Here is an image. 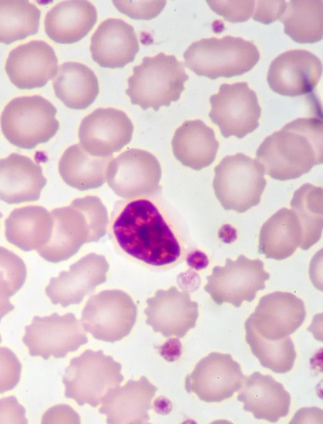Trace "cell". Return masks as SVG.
Masks as SVG:
<instances>
[{
  "mask_svg": "<svg viewBox=\"0 0 323 424\" xmlns=\"http://www.w3.org/2000/svg\"><path fill=\"white\" fill-rule=\"evenodd\" d=\"M21 364L10 349L0 347V393L14 388L21 378Z\"/></svg>",
  "mask_w": 323,
  "mask_h": 424,
  "instance_id": "8d00e7d4",
  "label": "cell"
},
{
  "mask_svg": "<svg viewBox=\"0 0 323 424\" xmlns=\"http://www.w3.org/2000/svg\"><path fill=\"white\" fill-rule=\"evenodd\" d=\"M322 187L305 183L293 194L291 210L295 213L302 229L300 248L307 250L321 238L323 227Z\"/></svg>",
  "mask_w": 323,
  "mask_h": 424,
  "instance_id": "1f68e13d",
  "label": "cell"
},
{
  "mask_svg": "<svg viewBox=\"0 0 323 424\" xmlns=\"http://www.w3.org/2000/svg\"><path fill=\"white\" fill-rule=\"evenodd\" d=\"M53 226L51 213L41 206L14 210L5 220L7 241L24 251L38 250L50 239Z\"/></svg>",
  "mask_w": 323,
  "mask_h": 424,
  "instance_id": "4316f807",
  "label": "cell"
},
{
  "mask_svg": "<svg viewBox=\"0 0 323 424\" xmlns=\"http://www.w3.org/2000/svg\"><path fill=\"white\" fill-rule=\"evenodd\" d=\"M109 263L103 255L90 253L72 264L68 271L51 278L46 293L52 303L65 308L80 303L85 296L107 280Z\"/></svg>",
  "mask_w": 323,
  "mask_h": 424,
  "instance_id": "e0dca14e",
  "label": "cell"
},
{
  "mask_svg": "<svg viewBox=\"0 0 323 424\" xmlns=\"http://www.w3.org/2000/svg\"><path fill=\"white\" fill-rule=\"evenodd\" d=\"M237 399L258 420L277 423L289 413L291 397L283 385L258 371L245 377Z\"/></svg>",
  "mask_w": 323,
  "mask_h": 424,
  "instance_id": "603a6c76",
  "label": "cell"
},
{
  "mask_svg": "<svg viewBox=\"0 0 323 424\" xmlns=\"http://www.w3.org/2000/svg\"><path fill=\"white\" fill-rule=\"evenodd\" d=\"M302 241V229L295 213L281 208L262 226L259 252L268 259L282 260L292 256Z\"/></svg>",
  "mask_w": 323,
  "mask_h": 424,
  "instance_id": "f1b7e54d",
  "label": "cell"
},
{
  "mask_svg": "<svg viewBox=\"0 0 323 424\" xmlns=\"http://www.w3.org/2000/svg\"><path fill=\"white\" fill-rule=\"evenodd\" d=\"M188 79L183 62L174 55L159 53L144 57L134 67L133 74L127 79L126 94L132 104L144 110L152 108L157 111L180 98Z\"/></svg>",
  "mask_w": 323,
  "mask_h": 424,
  "instance_id": "3957f363",
  "label": "cell"
},
{
  "mask_svg": "<svg viewBox=\"0 0 323 424\" xmlns=\"http://www.w3.org/2000/svg\"><path fill=\"white\" fill-rule=\"evenodd\" d=\"M122 364L102 350L87 349L71 359L63 376L65 396L79 406L89 404L95 408L107 391L124 380Z\"/></svg>",
  "mask_w": 323,
  "mask_h": 424,
  "instance_id": "52a82bcc",
  "label": "cell"
},
{
  "mask_svg": "<svg viewBox=\"0 0 323 424\" xmlns=\"http://www.w3.org/2000/svg\"><path fill=\"white\" fill-rule=\"evenodd\" d=\"M115 6L132 18L150 20L157 16L166 1H112Z\"/></svg>",
  "mask_w": 323,
  "mask_h": 424,
  "instance_id": "f35d334b",
  "label": "cell"
},
{
  "mask_svg": "<svg viewBox=\"0 0 323 424\" xmlns=\"http://www.w3.org/2000/svg\"><path fill=\"white\" fill-rule=\"evenodd\" d=\"M146 303V324L164 337L183 338L196 327L198 304L191 300L186 291H179L174 286L159 289Z\"/></svg>",
  "mask_w": 323,
  "mask_h": 424,
  "instance_id": "2e32d148",
  "label": "cell"
},
{
  "mask_svg": "<svg viewBox=\"0 0 323 424\" xmlns=\"http://www.w3.org/2000/svg\"><path fill=\"white\" fill-rule=\"evenodd\" d=\"M209 101V118L224 138H242L259 126L261 108L256 93L247 82L222 84Z\"/></svg>",
  "mask_w": 323,
  "mask_h": 424,
  "instance_id": "30bf717a",
  "label": "cell"
},
{
  "mask_svg": "<svg viewBox=\"0 0 323 424\" xmlns=\"http://www.w3.org/2000/svg\"><path fill=\"white\" fill-rule=\"evenodd\" d=\"M157 388L145 377L129 380L107 391L100 402L99 412L107 423H147L149 411Z\"/></svg>",
  "mask_w": 323,
  "mask_h": 424,
  "instance_id": "44dd1931",
  "label": "cell"
},
{
  "mask_svg": "<svg viewBox=\"0 0 323 424\" xmlns=\"http://www.w3.org/2000/svg\"><path fill=\"white\" fill-rule=\"evenodd\" d=\"M22 340L31 356L44 359L50 357L63 358L88 342L79 320L71 312L35 316L32 322L26 326Z\"/></svg>",
  "mask_w": 323,
  "mask_h": 424,
  "instance_id": "8fae6325",
  "label": "cell"
},
{
  "mask_svg": "<svg viewBox=\"0 0 323 424\" xmlns=\"http://www.w3.org/2000/svg\"><path fill=\"white\" fill-rule=\"evenodd\" d=\"M137 315V305L127 293L105 290L89 298L82 311L81 322L95 339L115 342L130 333Z\"/></svg>",
  "mask_w": 323,
  "mask_h": 424,
  "instance_id": "ba28073f",
  "label": "cell"
},
{
  "mask_svg": "<svg viewBox=\"0 0 323 424\" xmlns=\"http://www.w3.org/2000/svg\"><path fill=\"white\" fill-rule=\"evenodd\" d=\"M5 69L10 81L18 88L42 87L55 75L58 59L50 45L34 40L11 50Z\"/></svg>",
  "mask_w": 323,
  "mask_h": 424,
  "instance_id": "d6986e66",
  "label": "cell"
},
{
  "mask_svg": "<svg viewBox=\"0 0 323 424\" xmlns=\"http://www.w3.org/2000/svg\"><path fill=\"white\" fill-rule=\"evenodd\" d=\"M26 274L24 261L12 251L0 246V322L14 309L10 298L23 286Z\"/></svg>",
  "mask_w": 323,
  "mask_h": 424,
  "instance_id": "e575fe53",
  "label": "cell"
},
{
  "mask_svg": "<svg viewBox=\"0 0 323 424\" xmlns=\"http://www.w3.org/2000/svg\"><path fill=\"white\" fill-rule=\"evenodd\" d=\"M84 213L92 232L94 242L98 241L107 232V210L102 200L96 196L88 195L72 201Z\"/></svg>",
  "mask_w": 323,
  "mask_h": 424,
  "instance_id": "d590c367",
  "label": "cell"
},
{
  "mask_svg": "<svg viewBox=\"0 0 323 424\" xmlns=\"http://www.w3.org/2000/svg\"><path fill=\"white\" fill-rule=\"evenodd\" d=\"M139 49L134 28L120 18L102 21L91 37L90 52L103 67H123L132 62Z\"/></svg>",
  "mask_w": 323,
  "mask_h": 424,
  "instance_id": "7402d4cb",
  "label": "cell"
},
{
  "mask_svg": "<svg viewBox=\"0 0 323 424\" xmlns=\"http://www.w3.org/2000/svg\"><path fill=\"white\" fill-rule=\"evenodd\" d=\"M111 228L120 248L147 265L168 266L181 256L179 239L157 205L147 197L121 205Z\"/></svg>",
  "mask_w": 323,
  "mask_h": 424,
  "instance_id": "6da1fadb",
  "label": "cell"
},
{
  "mask_svg": "<svg viewBox=\"0 0 323 424\" xmlns=\"http://www.w3.org/2000/svg\"><path fill=\"white\" fill-rule=\"evenodd\" d=\"M46 183L41 166L30 158L14 153L0 159V200L5 202L38 200Z\"/></svg>",
  "mask_w": 323,
  "mask_h": 424,
  "instance_id": "cb8c5ba5",
  "label": "cell"
},
{
  "mask_svg": "<svg viewBox=\"0 0 323 424\" xmlns=\"http://www.w3.org/2000/svg\"><path fill=\"white\" fill-rule=\"evenodd\" d=\"M133 130V124L124 112L98 108L82 120L78 137L80 146L89 154L106 158L131 141Z\"/></svg>",
  "mask_w": 323,
  "mask_h": 424,
  "instance_id": "5bb4252c",
  "label": "cell"
},
{
  "mask_svg": "<svg viewBox=\"0 0 323 424\" xmlns=\"http://www.w3.org/2000/svg\"><path fill=\"white\" fill-rule=\"evenodd\" d=\"M1 342V335H0V342Z\"/></svg>",
  "mask_w": 323,
  "mask_h": 424,
  "instance_id": "f6af8a7d",
  "label": "cell"
},
{
  "mask_svg": "<svg viewBox=\"0 0 323 424\" xmlns=\"http://www.w3.org/2000/svg\"><path fill=\"white\" fill-rule=\"evenodd\" d=\"M2 217V214L0 212V219Z\"/></svg>",
  "mask_w": 323,
  "mask_h": 424,
  "instance_id": "ee69618b",
  "label": "cell"
},
{
  "mask_svg": "<svg viewBox=\"0 0 323 424\" xmlns=\"http://www.w3.org/2000/svg\"><path fill=\"white\" fill-rule=\"evenodd\" d=\"M186 66L211 80L231 77L250 70L259 61L257 46L240 37L208 38L191 43L184 53Z\"/></svg>",
  "mask_w": 323,
  "mask_h": 424,
  "instance_id": "277c9868",
  "label": "cell"
},
{
  "mask_svg": "<svg viewBox=\"0 0 323 424\" xmlns=\"http://www.w3.org/2000/svg\"><path fill=\"white\" fill-rule=\"evenodd\" d=\"M322 73V64L317 55L307 50H290L272 61L267 81L275 92L295 97L311 93Z\"/></svg>",
  "mask_w": 323,
  "mask_h": 424,
  "instance_id": "9a60e30c",
  "label": "cell"
},
{
  "mask_svg": "<svg viewBox=\"0 0 323 424\" xmlns=\"http://www.w3.org/2000/svg\"><path fill=\"white\" fill-rule=\"evenodd\" d=\"M41 11L28 1L0 0V43L10 44L36 34Z\"/></svg>",
  "mask_w": 323,
  "mask_h": 424,
  "instance_id": "d6a6232c",
  "label": "cell"
},
{
  "mask_svg": "<svg viewBox=\"0 0 323 424\" xmlns=\"http://www.w3.org/2000/svg\"><path fill=\"white\" fill-rule=\"evenodd\" d=\"M97 17L95 7L88 1H60L47 12L45 31L56 43H75L90 32Z\"/></svg>",
  "mask_w": 323,
  "mask_h": 424,
  "instance_id": "d4e9b609",
  "label": "cell"
},
{
  "mask_svg": "<svg viewBox=\"0 0 323 424\" xmlns=\"http://www.w3.org/2000/svg\"><path fill=\"white\" fill-rule=\"evenodd\" d=\"M154 408L157 413L162 415L169 413L172 409L171 401L164 397L157 398L154 403Z\"/></svg>",
  "mask_w": 323,
  "mask_h": 424,
  "instance_id": "7bdbcfd3",
  "label": "cell"
},
{
  "mask_svg": "<svg viewBox=\"0 0 323 424\" xmlns=\"http://www.w3.org/2000/svg\"><path fill=\"white\" fill-rule=\"evenodd\" d=\"M284 32L299 43H313L323 34V3L321 0H292L280 18Z\"/></svg>",
  "mask_w": 323,
  "mask_h": 424,
  "instance_id": "4dcf8cb0",
  "label": "cell"
},
{
  "mask_svg": "<svg viewBox=\"0 0 323 424\" xmlns=\"http://www.w3.org/2000/svg\"><path fill=\"white\" fill-rule=\"evenodd\" d=\"M56 97L68 107L84 109L99 93L97 76L88 66L78 62L61 64L53 80Z\"/></svg>",
  "mask_w": 323,
  "mask_h": 424,
  "instance_id": "83f0119b",
  "label": "cell"
},
{
  "mask_svg": "<svg viewBox=\"0 0 323 424\" xmlns=\"http://www.w3.org/2000/svg\"><path fill=\"white\" fill-rule=\"evenodd\" d=\"M162 168L157 158L142 149H128L112 158L106 181L119 197L130 200L148 197L159 188Z\"/></svg>",
  "mask_w": 323,
  "mask_h": 424,
  "instance_id": "7c38bea8",
  "label": "cell"
},
{
  "mask_svg": "<svg viewBox=\"0 0 323 424\" xmlns=\"http://www.w3.org/2000/svg\"><path fill=\"white\" fill-rule=\"evenodd\" d=\"M112 156H93L80 144L69 146L62 154L58 171L63 181L79 190L95 189L106 182V169Z\"/></svg>",
  "mask_w": 323,
  "mask_h": 424,
  "instance_id": "f546056e",
  "label": "cell"
},
{
  "mask_svg": "<svg viewBox=\"0 0 323 424\" xmlns=\"http://www.w3.org/2000/svg\"><path fill=\"white\" fill-rule=\"evenodd\" d=\"M56 112L53 104L41 96L14 98L1 113V131L11 144L32 149L48 142L57 133L59 122Z\"/></svg>",
  "mask_w": 323,
  "mask_h": 424,
  "instance_id": "8992f818",
  "label": "cell"
},
{
  "mask_svg": "<svg viewBox=\"0 0 323 424\" xmlns=\"http://www.w3.org/2000/svg\"><path fill=\"white\" fill-rule=\"evenodd\" d=\"M51 213L53 220L51 238L37 250L43 259L51 263L65 261L84 244L94 242L84 213L73 202L70 206L55 208Z\"/></svg>",
  "mask_w": 323,
  "mask_h": 424,
  "instance_id": "ffe728a7",
  "label": "cell"
},
{
  "mask_svg": "<svg viewBox=\"0 0 323 424\" xmlns=\"http://www.w3.org/2000/svg\"><path fill=\"white\" fill-rule=\"evenodd\" d=\"M182 345L178 338L169 339L159 347L160 355L168 362L177 360L181 354Z\"/></svg>",
  "mask_w": 323,
  "mask_h": 424,
  "instance_id": "b9f144b4",
  "label": "cell"
},
{
  "mask_svg": "<svg viewBox=\"0 0 323 424\" xmlns=\"http://www.w3.org/2000/svg\"><path fill=\"white\" fill-rule=\"evenodd\" d=\"M269 278L261 260L240 255L235 261L226 259L223 266H214L204 290L217 305L228 303L239 308L244 301L252 302Z\"/></svg>",
  "mask_w": 323,
  "mask_h": 424,
  "instance_id": "9c48e42d",
  "label": "cell"
},
{
  "mask_svg": "<svg viewBox=\"0 0 323 424\" xmlns=\"http://www.w3.org/2000/svg\"><path fill=\"white\" fill-rule=\"evenodd\" d=\"M214 173L215 195L226 210L243 213L260 202L267 182L258 160L242 153L226 156Z\"/></svg>",
  "mask_w": 323,
  "mask_h": 424,
  "instance_id": "5b68a950",
  "label": "cell"
},
{
  "mask_svg": "<svg viewBox=\"0 0 323 424\" xmlns=\"http://www.w3.org/2000/svg\"><path fill=\"white\" fill-rule=\"evenodd\" d=\"M305 317L300 298L291 293L275 291L260 298L246 321L264 338L277 340L294 333Z\"/></svg>",
  "mask_w": 323,
  "mask_h": 424,
  "instance_id": "ac0fdd59",
  "label": "cell"
},
{
  "mask_svg": "<svg viewBox=\"0 0 323 424\" xmlns=\"http://www.w3.org/2000/svg\"><path fill=\"white\" fill-rule=\"evenodd\" d=\"M252 18L264 24L280 19L286 9L285 1H258Z\"/></svg>",
  "mask_w": 323,
  "mask_h": 424,
  "instance_id": "ab89813d",
  "label": "cell"
},
{
  "mask_svg": "<svg viewBox=\"0 0 323 424\" xmlns=\"http://www.w3.org/2000/svg\"><path fill=\"white\" fill-rule=\"evenodd\" d=\"M322 120L296 119L268 136L256 151L265 174L278 180L297 179L323 161Z\"/></svg>",
  "mask_w": 323,
  "mask_h": 424,
  "instance_id": "7a4b0ae2",
  "label": "cell"
},
{
  "mask_svg": "<svg viewBox=\"0 0 323 424\" xmlns=\"http://www.w3.org/2000/svg\"><path fill=\"white\" fill-rule=\"evenodd\" d=\"M211 9L231 22L248 21L254 11L255 1H207Z\"/></svg>",
  "mask_w": 323,
  "mask_h": 424,
  "instance_id": "74e56055",
  "label": "cell"
},
{
  "mask_svg": "<svg viewBox=\"0 0 323 424\" xmlns=\"http://www.w3.org/2000/svg\"><path fill=\"white\" fill-rule=\"evenodd\" d=\"M175 158L184 165L200 170L213 163L219 147L213 129L202 120L184 121L171 140Z\"/></svg>",
  "mask_w": 323,
  "mask_h": 424,
  "instance_id": "484cf974",
  "label": "cell"
},
{
  "mask_svg": "<svg viewBox=\"0 0 323 424\" xmlns=\"http://www.w3.org/2000/svg\"><path fill=\"white\" fill-rule=\"evenodd\" d=\"M25 413L15 396L0 399V423H27Z\"/></svg>",
  "mask_w": 323,
  "mask_h": 424,
  "instance_id": "60d3db41",
  "label": "cell"
},
{
  "mask_svg": "<svg viewBox=\"0 0 323 424\" xmlns=\"http://www.w3.org/2000/svg\"><path fill=\"white\" fill-rule=\"evenodd\" d=\"M245 379L240 364L231 354L211 352L186 376L185 388L202 401L221 402L239 391Z\"/></svg>",
  "mask_w": 323,
  "mask_h": 424,
  "instance_id": "4fadbf2b",
  "label": "cell"
},
{
  "mask_svg": "<svg viewBox=\"0 0 323 424\" xmlns=\"http://www.w3.org/2000/svg\"><path fill=\"white\" fill-rule=\"evenodd\" d=\"M245 340L252 353L263 367L277 374H285L292 369L296 352L289 336L277 340L265 339L247 321L245 322Z\"/></svg>",
  "mask_w": 323,
  "mask_h": 424,
  "instance_id": "836d02e7",
  "label": "cell"
}]
</instances>
